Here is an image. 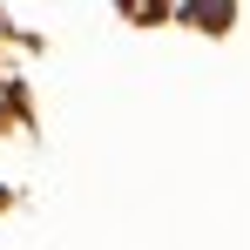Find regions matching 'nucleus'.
I'll return each mask as SVG.
<instances>
[{
    "mask_svg": "<svg viewBox=\"0 0 250 250\" xmlns=\"http://www.w3.org/2000/svg\"><path fill=\"white\" fill-rule=\"evenodd\" d=\"M189 21L196 27H230V0H189Z\"/></svg>",
    "mask_w": 250,
    "mask_h": 250,
    "instance_id": "nucleus-1",
    "label": "nucleus"
}]
</instances>
